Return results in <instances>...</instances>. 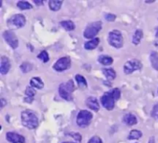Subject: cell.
Returning a JSON list of instances; mask_svg holds the SVG:
<instances>
[{
	"label": "cell",
	"mask_w": 158,
	"mask_h": 143,
	"mask_svg": "<svg viewBox=\"0 0 158 143\" xmlns=\"http://www.w3.org/2000/svg\"><path fill=\"white\" fill-rule=\"evenodd\" d=\"M22 124L29 129H34L38 126L39 119L36 114L31 110L23 111L21 113Z\"/></svg>",
	"instance_id": "obj_1"
},
{
	"label": "cell",
	"mask_w": 158,
	"mask_h": 143,
	"mask_svg": "<svg viewBox=\"0 0 158 143\" xmlns=\"http://www.w3.org/2000/svg\"><path fill=\"white\" fill-rule=\"evenodd\" d=\"M75 90V85L73 80H69L64 83H61L59 86V94L60 97L66 101L73 100V92Z\"/></svg>",
	"instance_id": "obj_2"
},
{
	"label": "cell",
	"mask_w": 158,
	"mask_h": 143,
	"mask_svg": "<svg viewBox=\"0 0 158 143\" xmlns=\"http://www.w3.org/2000/svg\"><path fill=\"white\" fill-rule=\"evenodd\" d=\"M26 17L23 14H15L8 19L7 26L10 30L18 29L23 27L26 24Z\"/></svg>",
	"instance_id": "obj_3"
},
{
	"label": "cell",
	"mask_w": 158,
	"mask_h": 143,
	"mask_svg": "<svg viewBox=\"0 0 158 143\" xmlns=\"http://www.w3.org/2000/svg\"><path fill=\"white\" fill-rule=\"evenodd\" d=\"M108 42L116 49H120L123 46V38L122 33L119 30H113L109 32Z\"/></svg>",
	"instance_id": "obj_4"
},
{
	"label": "cell",
	"mask_w": 158,
	"mask_h": 143,
	"mask_svg": "<svg viewBox=\"0 0 158 143\" xmlns=\"http://www.w3.org/2000/svg\"><path fill=\"white\" fill-rule=\"evenodd\" d=\"M102 29L101 22H94L86 26L83 32V36L86 38H94Z\"/></svg>",
	"instance_id": "obj_5"
},
{
	"label": "cell",
	"mask_w": 158,
	"mask_h": 143,
	"mask_svg": "<svg viewBox=\"0 0 158 143\" xmlns=\"http://www.w3.org/2000/svg\"><path fill=\"white\" fill-rule=\"evenodd\" d=\"M93 118V114L88 110H81L79 112L77 117V125L85 128L90 124Z\"/></svg>",
	"instance_id": "obj_6"
},
{
	"label": "cell",
	"mask_w": 158,
	"mask_h": 143,
	"mask_svg": "<svg viewBox=\"0 0 158 143\" xmlns=\"http://www.w3.org/2000/svg\"><path fill=\"white\" fill-rule=\"evenodd\" d=\"M142 63L140 61L136 58H133V59L129 60L123 66V72L127 75H130V74L133 73L134 71L140 70L142 69Z\"/></svg>",
	"instance_id": "obj_7"
},
{
	"label": "cell",
	"mask_w": 158,
	"mask_h": 143,
	"mask_svg": "<svg viewBox=\"0 0 158 143\" xmlns=\"http://www.w3.org/2000/svg\"><path fill=\"white\" fill-rule=\"evenodd\" d=\"M115 98H114L113 95L111 94L110 91L107 92H105L100 98V102H101L103 108L106 109V110H113L115 106Z\"/></svg>",
	"instance_id": "obj_8"
},
{
	"label": "cell",
	"mask_w": 158,
	"mask_h": 143,
	"mask_svg": "<svg viewBox=\"0 0 158 143\" xmlns=\"http://www.w3.org/2000/svg\"><path fill=\"white\" fill-rule=\"evenodd\" d=\"M5 41L12 49H15L19 46V39L12 30H6L2 34Z\"/></svg>",
	"instance_id": "obj_9"
},
{
	"label": "cell",
	"mask_w": 158,
	"mask_h": 143,
	"mask_svg": "<svg viewBox=\"0 0 158 143\" xmlns=\"http://www.w3.org/2000/svg\"><path fill=\"white\" fill-rule=\"evenodd\" d=\"M71 66V60L69 57H62L53 65V69L56 72H63L69 69Z\"/></svg>",
	"instance_id": "obj_10"
},
{
	"label": "cell",
	"mask_w": 158,
	"mask_h": 143,
	"mask_svg": "<svg viewBox=\"0 0 158 143\" xmlns=\"http://www.w3.org/2000/svg\"><path fill=\"white\" fill-rule=\"evenodd\" d=\"M6 139L12 143H25V141H26L23 135L12 132L6 133Z\"/></svg>",
	"instance_id": "obj_11"
},
{
	"label": "cell",
	"mask_w": 158,
	"mask_h": 143,
	"mask_svg": "<svg viewBox=\"0 0 158 143\" xmlns=\"http://www.w3.org/2000/svg\"><path fill=\"white\" fill-rule=\"evenodd\" d=\"M11 68V63L9 58L6 56L1 57V64H0V72L2 75H6L9 72Z\"/></svg>",
	"instance_id": "obj_12"
},
{
	"label": "cell",
	"mask_w": 158,
	"mask_h": 143,
	"mask_svg": "<svg viewBox=\"0 0 158 143\" xmlns=\"http://www.w3.org/2000/svg\"><path fill=\"white\" fill-rule=\"evenodd\" d=\"M86 105L89 109L94 111V112H98L99 109H100V105H99L98 100L94 96H89L86 98Z\"/></svg>",
	"instance_id": "obj_13"
},
{
	"label": "cell",
	"mask_w": 158,
	"mask_h": 143,
	"mask_svg": "<svg viewBox=\"0 0 158 143\" xmlns=\"http://www.w3.org/2000/svg\"><path fill=\"white\" fill-rule=\"evenodd\" d=\"M123 121H124L125 124H127V125H136L137 123V117L131 113L126 114V115L123 116Z\"/></svg>",
	"instance_id": "obj_14"
},
{
	"label": "cell",
	"mask_w": 158,
	"mask_h": 143,
	"mask_svg": "<svg viewBox=\"0 0 158 143\" xmlns=\"http://www.w3.org/2000/svg\"><path fill=\"white\" fill-rule=\"evenodd\" d=\"M35 93H36V92H35V90L34 89V88H32V86H28L26 89V98H25V101L28 103L32 102Z\"/></svg>",
	"instance_id": "obj_15"
},
{
	"label": "cell",
	"mask_w": 158,
	"mask_h": 143,
	"mask_svg": "<svg viewBox=\"0 0 158 143\" xmlns=\"http://www.w3.org/2000/svg\"><path fill=\"white\" fill-rule=\"evenodd\" d=\"M99 43H100V38H94L89 41L86 42L84 44V48L86 50H93L98 46Z\"/></svg>",
	"instance_id": "obj_16"
},
{
	"label": "cell",
	"mask_w": 158,
	"mask_h": 143,
	"mask_svg": "<svg viewBox=\"0 0 158 143\" xmlns=\"http://www.w3.org/2000/svg\"><path fill=\"white\" fill-rule=\"evenodd\" d=\"M29 82H30V85L32 88H35V89H41L44 86V83H43V81H42L40 77H32Z\"/></svg>",
	"instance_id": "obj_17"
},
{
	"label": "cell",
	"mask_w": 158,
	"mask_h": 143,
	"mask_svg": "<svg viewBox=\"0 0 158 143\" xmlns=\"http://www.w3.org/2000/svg\"><path fill=\"white\" fill-rule=\"evenodd\" d=\"M98 62L100 64L103 65V66H110L113 62H114V59L112 57L108 56V55H102L99 56Z\"/></svg>",
	"instance_id": "obj_18"
},
{
	"label": "cell",
	"mask_w": 158,
	"mask_h": 143,
	"mask_svg": "<svg viewBox=\"0 0 158 143\" xmlns=\"http://www.w3.org/2000/svg\"><path fill=\"white\" fill-rule=\"evenodd\" d=\"M142 38H143V31L141 29H137L136 32H134V35H133L132 42L134 45L140 44V41H141Z\"/></svg>",
	"instance_id": "obj_19"
},
{
	"label": "cell",
	"mask_w": 158,
	"mask_h": 143,
	"mask_svg": "<svg viewBox=\"0 0 158 143\" xmlns=\"http://www.w3.org/2000/svg\"><path fill=\"white\" fill-rule=\"evenodd\" d=\"M63 2L59 1V0H52L49 2V7L53 12H56L61 9Z\"/></svg>",
	"instance_id": "obj_20"
},
{
	"label": "cell",
	"mask_w": 158,
	"mask_h": 143,
	"mask_svg": "<svg viewBox=\"0 0 158 143\" xmlns=\"http://www.w3.org/2000/svg\"><path fill=\"white\" fill-rule=\"evenodd\" d=\"M150 60H151V66L155 70L158 71V52H151L150 55Z\"/></svg>",
	"instance_id": "obj_21"
},
{
	"label": "cell",
	"mask_w": 158,
	"mask_h": 143,
	"mask_svg": "<svg viewBox=\"0 0 158 143\" xmlns=\"http://www.w3.org/2000/svg\"><path fill=\"white\" fill-rule=\"evenodd\" d=\"M103 75L106 76V78H107L108 80H114V78H116V75H117V74H116V72L114 71V69H103Z\"/></svg>",
	"instance_id": "obj_22"
},
{
	"label": "cell",
	"mask_w": 158,
	"mask_h": 143,
	"mask_svg": "<svg viewBox=\"0 0 158 143\" xmlns=\"http://www.w3.org/2000/svg\"><path fill=\"white\" fill-rule=\"evenodd\" d=\"M60 25L66 31H72L75 29V25L71 20H65V21L60 22Z\"/></svg>",
	"instance_id": "obj_23"
},
{
	"label": "cell",
	"mask_w": 158,
	"mask_h": 143,
	"mask_svg": "<svg viewBox=\"0 0 158 143\" xmlns=\"http://www.w3.org/2000/svg\"><path fill=\"white\" fill-rule=\"evenodd\" d=\"M76 81H77V84L79 85L80 88H86L87 87V81H86V78H84V76H83L82 75L80 74H77L75 76Z\"/></svg>",
	"instance_id": "obj_24"
},
{
	"label": "cell",
	"mask_w": 158,
	"mask_h": 143,
	"mask_svg": "<svg viewBox=\"0 0 158 143\" xmlns=\"http://www.w3.org/2000/svg\"><path fill=\"white\" fill-rule=\"evenodd\" d=\"M142 137V132L140 131L137 130V129H134V130L131 131L129 135H128L127 138L129 140H137L139 139Z\"/></svg>",
	"instance_id": "obj_25"
},
{
	"label": "cell",
	"mask_w": 158,
	"mask_h": 143,
	"mask_svg": "<svg viewBox=\"0 0 158 143\" xmlns=\"http://www.w3.org/2000/svg\"><path fill=\"white\" fill-rule=\"evenodd\" d=\"M17 6L21 10H27V9H32V6L26 1H19L17 3Z\"/></svg>",
	"instance_id": "obj_26"
},
{
	"label": "cell",
	"mask_w": 158,
	"mask_h": 143,
	"mask_svg": "<svg viewBox=\"0 0 158 143\" xmlns=\"http://www.w3.org/2000/svg\"><path fill=\"white\" fill-rule=\"evenodd\" d=\"M20 69L23 71L24 73H27V72H30L32 69V65L31 63L26 62H23V64L20 66Z\"/></svg>",
	"instance_id": "obj_27"
},
{
	"label": "cell",
	"mask_w": 158,
	"mask_h": 143,
	"mask_svg": "<svg viewBox=\"0 0 158 143\" xmlns=\"http://www.w3.org/2000/svg\"><path fill=\"white\" fill-rule=\"evenodd\" d=\"M37 58H40V59L41 60L42 62H47L49 59V54H48V52H46V50L42 51V52L37 55Z\"/></svg>",
	"instance_id": "obj_28"
},
{
	"label": "cell",
	"mask_w": 158,
	"mask_h": 143,
	"mask_svg": "<svg viewBox=\"0 0 158 143\" xmlns=\"http://www.w3.org/2000/svg\"><path fill=\"white\" fill-rule=\"evenodd\" d=\"M110 92L113 95V96H114V98H115L116 101L120 99L121 93H120V90L118 89V88H114V89H113L112 90L110 91Z\"/></svg>",
	"instance_id": "obj_29"
},
{
	"label": "cell",
	"mask_w": 158,
	"mask_h": 143,
	"mask_svg": "<svg viewBox=\"0 0 158 143\" xmlns=\"http://www.w3.org/2000/svg\"><path fill=\"white\" fill-rule=\"evenodd\" d=\"M151 115L154 118L158 119V103L153 107L152 110H151Z\"/></svg>",
	"instance_id": "obj_30"
},
{
	"label": "cell",
	"mask_w": 158,
	"mask_h": 143,
	"mask_svg": "<svg viewBox=\"0 0 158 143\" xmlns=\"http://www.w3.org/2000/svg\"><path fill=\"white\" fill-rule=\"evenodd\" d=\"M87 143H103V141H102V139L100 137L95 135V136L92 137V138L88 141Z\"/></svg>",
	"instance_id": "obj_31"
},
{
	"label": "cell",
	"mask_w": 158,
	"mask_h": 143,
	"mask_svg": "<svg viewBox=\"0 0 158 143\" xmlns=\"http://www.w3.org/2000/svg\"><path fill=\"white\" fill-rule=\"evenodd\" d=\"M105 18L108 22H114L116 19V15L114 14L108 13L105 15Z\"/></svg>",
	"instance_id": "obj_32"
},
{
	"label": "cell",
	"mask_w": 158,
	"mask_h": 143,
	"mask_svg": "<svg viewBox=\"0 0 158 143\" xmlns=\"http://www.w3.org/2000/svg\"><path fill=\"white\" fill-rule=\"evenodd\" d=\"M70 135L73 137V138H75L77 141H81L82 137H81V135L78 133V132H76V133H70Z\"/></svg>",
	"instance_id": "obj_33"
},
{
	"label": "cell",
	"mask_w": 158,
	"mask_h": 143,
	"mask_svg": "<svg viewBox=\"0 0 158 143\" xmlns=\"http://www.w3.org/2000/svg\"><path fill=\"white\" fill-rule=\"evenodd\" d=\"M0 101H1V108H3L5 105L6 104V101L5 99H3V98H2V99L0 100Z\"/></svg>",
	"instance_id": "obj_34"
},
{
	"label": "cell",
	"mask_w": 158,
	"mask_h": 143,
	"mask_svg": "<svg viewBox=\"0 0 158 143\" xmlns=\"http://www.w3.org/2000/svg\"><path fill=\"white\" fill-rule=\"evenodd\" d=\"M34 2L35 3V4L36 5H38V6H40V5H42L43 3V1H34Z\"/></svg>",
	"instance_id": "obj_35"
},
{
	"label": "cell",
	"mask_w": 158,
	"mask_h": 143,
	"mask_svg": "<svg viewBox=\"0 0 158 143\" xmlns=\"http://www.w3.org/2000/svg\"><path fill=\"white\" fill-rule=\"evenodd\" d=\"M149 143H154V137H152V138L150 139V142Z\"/></svg>",
	"instance_id": "obj_36"
},
{
	"label": "cell",
	"mask_w": 158,
	"mask_h": 143,
	"mask_svg": "<svg viewBox=\"0 0 158 143\" xmlns=\"http://www.w3.org/2000/svg\"><path fill=\"white\" fill-rule=\"evenodd\" d=\"M145 2L146 3H153V2H154V0H153V1H145Z\"/></svg>",
	"instance_id": "obj_37"
},
{
	"label": "cell",
	"mask_w": 158,
	"mask_h": 143,
	"mask_svg": "<svg viewBox=\"0 0 158 143\" xmlns=\"http://www.w3.org/2000/svg\"><path fill=\"white\" fill-rule=\"evenodd\" d=\"M156 37L158 38V28L157 29V30H156Z\"/></svg>",
	"instance_id": "obj_38"
},
{
	"label": "cell",
	"mask_w": 158,
	"mask_h": 143,
	"mask_svg": "<svg viewBox=\"0 0 158 143\" xmlns=\"http://www.w3.org/2000/svg\"><path fill=\"white\" fill-rule=\"evenodd\" d=\"M63 143H76V142H73V141H65V142Z\"/></svg>",
	"instance_id": "obj_39"
},
{
	"label": "cell",
	"mask_w": 158,
	"mask_h": 143,
	"mask_svg": "<svg viewBox=\"0 0 158 143\" xmlns=\"http://www.w3.org/2000/svg\"><path fill=\"white\" fill-rule=\"evenodd\" d=\"M157 92H158V91H157Z\"/></svg>",
	"instance_id": "obj_40"
}]
</instances>
